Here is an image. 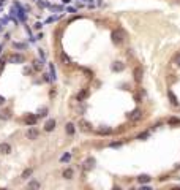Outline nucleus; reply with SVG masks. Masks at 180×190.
<instances>
[{
  "mask_svg": "<svg viewBox=\"0 0 180 190\" xmlns=\"http://www.w3.org/2000/svg\"><path fill=\"white\" fill-rule=\"evenodd\" d=\"M35 122H37V117H35V116H29V117H27V124H29V125H35Z\"/></svg>",
  "mask_w": 180,
  "mask_h": 190,
  "instance_id": "17",
  "label": "nucleus"
},
{
  "mask_svg": "<svg viewBox=\"0 0 180 190\" xmlns=\"http://www.w3.org/2000/svg\"><path fill=\"white\" fill-rule=\"evenodd\" d=\"M33 68L37 70V71H40V70L43 68V62H40V60H33Z\"/></svg>",
  "mask_w": 180,
  "mask_h": 190,
  "instance_id": "16",
  "label": "nucleus"
},
{
  "mask_svg": "<svg viewBox=\"0 0 180 190\" xmlns=\"http://www.w3.org/2000/svg\"><path fill=\"white\" fill-rule=\"evenodd\" d=\"M112 41H114L115 44H120L123 41V33L120 32V30L119 32H112Z\"/></svg>",
  "mask_w": 180,
  "mask_h": 190,
  "instance_id": "5",
  "label": "nucleus"
},
{
  "mask_svg": "<svg viewBox=\"0 0 180 190\" xmlns=\"http://www.w3.org/2000/svg\"><path fill=\"white\" fill-rule=\"evenodd\" d=\"M123 68H125V65L122 64V62H115V64L112 65V70H114V71H122Z\"/></svg>",
  "mask_w": 180,
  "mask_h": 190,
  "instance_id": "13",
  "label": "nucleus"
},
{
  "mask_svg": "<svg viewBox=\"0 0 180 190\" xmlns=\"http://www.w3.org/2000/svg\"><path fill=\"white\" fill-rule=\"evenodd\" d=\"M167 122H169L171 125H179V124H180V119H177V117H171Z\"/></svg>",
  "mask_w": 180,
  "mask_h": 190,
  "instance_id": "19",
  "label": "nucleus"
},
{
  "mask_svg": "<svg viewBox=\"0 0 180 190\" xmlns=\"http://www.w3.org/2000/svg\"><path fill=\"white\" fill-rule=\"evenodd\" d=\"M25 59H24V56L22 54H11L10 56V62L11 64H22Z\"/></svg>",
  "mask_w": 180,
  "mask_h": 190,
  "instance_id": "4",
  "label": "nucleus"
},
{
  "mask_svg": "<svg viewBox=\"0 0 180 190\" xmlns=\"http://www.w3.org/2000/svg\"><path fill=\"white\" fill-rule=\"evenodd\" d=\"M142 117V111L141 109H133L130 114H128V119H130L131 122H136V121H139V119Z\"/></svg>",
  "mask_w": 180,
  "mask_h": 190,
  "instance_id": "2",
  "label": "nucleus"
},
{
  "mask_svg": "<svg viewBox=\"0 0 180 190\" xmlns=\"http://www.w3.org/2000/svg\"><path fill=\"white\" fill-rule=\"evenodd\" d=\"M152 177L148 176V174H141V176L138 177V181L141 182V184H147V182H150Z\"/></svg>",
  "mask_w": 180,
  "mask_h": 190,
  "instance_id": "10",
  "label": "nucleus"
},
{
  "mask_svg": "<svg viewBox=\"0 0 180 190\" xmlns=\"http://www.w3.org/2000/svg\"><path fill=\"white\" fill-rule=\"evenodd\" d=\"M93 165H95V160H93V158H87L85 163H84V170L85 171H90V170L93 168Z\"/></svg>",
  "mask_w": 180,
  "mask_h": 190,
  "instance_id": "9",
  "label": "nucleus"
},
{
  "mask_svg": "<svg viewBox=\"0 0 180 190\" xmlns=\"http://www.w3.org/2000/svg\"><path fill=\"white\" fill-rule=\"evenodd\" d=\"M54 129H56V121H54V119H49V121L44 124V130L46 131H52Z\"/></svg>",
  "mask_w": 180,
  "mask_h": 190,
  "instance_id": "8",
  "label": "nucleus"
},
{
  "mask_svg": "<svg viewBox=\"0 0 180 190\" xmlns=\"http://www.w3.org/2000/svg\"><path fill=\"white\" fill-rule=\"evenodd\" d=\"M174 64L177 65V67H180V54H177V56L174 57Z\"/></svg>",
  "mask_w": 180,
  "mask_h": 190,
  "instance_id": "22",
  "label": "nucleus"
},
{
  "mask_svg": "<svg viewBox=\"0 0 180 190\" xmlns=\"http://www.w3.org/2000/svg\"><path fill=\"white\" fill-rule=\"evenodd\" d=\"M62 160H63V162H65V160H70V155H68V154H66V155H63V157H62Z\"/></svg>",
  "mask_w": 180,
  "mask_h": 190,
  "instance_id": "27",
  "label": "nucleus"
},
{
  "mask_svg": "<svg viewBox=\"0 0 180 190\" xmlns=\"http://www.w3.org/2000/svg\"><path fill=\"white\" fill-rule=\"evenodd\" d=\"M111 146H112V147H120V143H112Z\"/></svg>",
  "mask_w": 180,
  "mask_h": 190,
  "instance_id": "28",
  "label": "nucleus"
},
{
  "mask_svg": "<svg viewBox=\"0 0 180 190\" xmlns=\"http://www.w3.org/2000/svg\"><path fill=\"white\" fill-rule=\"evenodd\" d=\"M167 95H169V98H171L172 105H177V98H175V95L172 94V92H167Z\"/></svg>",
  "mask_w": 180,
  "mask_h": 190,
  "instance_id": "21",
  "label": "nucleus"
},
{
  "mask_svg": "<svg viewBox=\"0 0 180 190\" xmlns=\"http://www.w3.org/2000/svg\"><path fill=\"white\" fill-rule=\"evenodd\" d=\"M79 129L82 131H90L92 130V124L89 121H85V119H79Z\"/></svg>",
  "mask_w": 180,
  "mask_h": 190,
  "instance_id": "3",
  "label": "nucleus"
},
{
  "mask_svg": "<svg viewBox=\"0 0 180 190\" xmlns=\"http://www.w3.org/2000/svg\"><path fill=\"white\" fill-rule=\"evenodd\" d=\"M133 75H134V81H136V83H141V81H142V68L136 67L134 71H133Z\"/></svg>",
  "mask_w": 180,
  "mask_h": 190,
  "instance_id": "6",
  "label": "nucleus"
},
{
  "mask_svg": "<svg viewBox=\"0 0 180 190\" xmlns=\"http://www.w3.org/2000/svg\"><path fill=\"white\" fill-rule=\"evenodd\" d=\"M38 116H46V108H43V109L40 111V114H38Z\"/></svg>",
  "mask_w": 180,
  "mask_h": 190,
  "instance_id": "25",
  "label": "nucleus"
},
{
  "mask_svg": "<svg viewBox=\"0 0 180 190\" xmlns=\"http://www.w3.org/2000/svg\"><path fill=\"white\" fill-rule=\"evenodd\" d=\"M63 177H65V179H73V170H65V171H63Z\"/></svg>",
  "mask_w": 180,
  "mask_h": 190,
  "instance_id": "15",
  "label": "nucleus"
},
{
  "mask_svg": "<svg viewBox=\"0 0 180 190\" xmlns=\"http://www.w3.org/2000/svg\"><path fill=\"white\" fill-rule=\"evenodd\" d=\"M14 46H16L18 49H24V48H25V44H22V43H16Z\"/></svg>",
  "mask_w": 180,
  "mask_h": 190,
  "instance_id": "24",
  "label": "nucleus"
},
{
  "mask_svg": "<svg viewBox=\"0 0 180 190\" xmlns=\"http://www.w3.org/2000/svg\"><path fill=\"white\" fill-rule=\"evenodd\" d=\"M65 130H66V133L71 136V135H74V124H71V122H68L65 125Z\"/></svg>",
  "mask_w": 180,
  "mask_h": 190,
  "instance_id": "11",
  "label": "nucleus"
},
{
  "mask_svg": "<svg viewBox=\"0 0 180 190\" xmlns=\"http://www.w3.org/2000/svg\"><path fill=\"white\" fill-rule=\"evenodd\" d=\"M148 136V133H142V135H139V139H144V138H147Z\"/></svg>",
  "mask_w": 180,
  "mask_h": 190,
  "instance_id": "26",
  "label": "nucleus"
},
{
  "mask_svg": "<svg viewBox=\"0 0 180 190\" xmlns=\"http://www.w3.org/2000/svg\"><path fill=\"white\" fill-rule=\"evenodd\" d=\"M38 135H40V130L37 129V127H30L29 130H27V133H25V136L29 138V139H37L38 138Z\"/></svg>",
  "mask_w": 180,
  "mask_h": 190,
  "instance_id": "1",
  "label": "nucleus"
},
{
  "mask_svg": "<svg viewBox=\"0 0 180 190\" xmlns=\"http://www.w3.org/2000/svg\"><path fill=\"white\" fill-rule=\"evenodd\" d=\"M11 152V146L8 143H0V154H10Z\"/></svg>",
  "mask_w": 180,
  "mask_h": 190,
  "instance_id": "7",
  "label": "nucleus"
},
{
  "mask_svg": "<svg viewBox=\"0 0 180 190\" xmlns=\"http://www.w3.org/2000/svg\"><path fill=\"white\" fill-rule=\"evenodd\" d=\"M98 131H100L101 135H103V133H106V135H108V133H111V129H100Z\"/></svg>",
  "mask_w": 180,
  "mask_h": 190,
  "instance_id": "23",
  "label": "nucleus"
},
{
  "mask_svg": "<svg viewBox=\"0 0 180 190\" xmlns=\"http://www.w3.org/2000/svg\"><path fill=\"white\" fill-rule=\"evenodd\" d=\"M10 117H11V112H10V109H3L2 112H0V119H3V121H8Z\"/></svg>",
  "mask_w": 180,
  "mask_h": 190,
  "instance_id": "12",
  "label": "nucleus"
},
{
  "mask_svg": "<svg viewBox=\"0 0 180 190\" xmlns=\"http://www.w3.org/2000/svg\"><path fill=\"white\" fill-rule=\"evenodd\" d=\"M5 103V98H3V97H0V105H3Z\"/></svg>",
  "mask_w": 180,
  "mask_h": 190,
  "instance_id": "29",
  "label": "nucleus"
},
{
  "mask_svg": "<svg viewBox=\"0 0 180 190\" xmlns=\"http://www.w3.org/2000/svg\"><path fill=\"white\" fill-rule=\"evenodd\" d=\"M40 187H41V185L38 184V182H35V181L33 182H29V189H40Z\"/></svg>",
  "mask_w": 180,
  "mask_h": 190,
  "instance_id": "20",
  "label": "nucleus"
},
{
  "mask_svg": "<svg viewBox=\"0 0 180 190\" xmlns=\"http://www.w3.org/2000/svg\"><path fill=\"white\" fill-rule=\"evenodd\" d=\"M32 173H33V170L32 168H27V170H24V173H22V179H29L30 176H32Z\"/></svg>",
  "mask_w": 180,
  "mask_h": 190,
  "instance_id": "14",
  "label": "nucleus"
},
{
  "mask_svg": "<svg viewBox=\"0 0 180 190\" xmlns=\"http://www.w3.org/2000/svg\"><path fill=\"white\" fill-rule=\"evenodd\" d=\"M87 94H89V92H87V90H85V89H84V90H82L81 94H77V100H79V102H81V100H84L85 97H87Z\"/></svg>",
  "mask_w": 180,
  "mask_h": 190,
  "instance_id": "18",
  "label": "nucleus"
}]
</instances>
